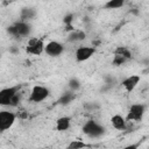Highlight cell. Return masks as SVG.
<instances>
[{
	"mask_svg": "<svg viewBox=\"0 0 149 149\" xmlns=\"http://www.w3.org/2000/svg\"><path fill=\"white\" fill-rule=\"evenodd\" d=\"M44 47H45V43L43 42L42 38L31 37L28 40V44L26 47V52L28 55L40 56L44 52Z\"/></svg>",
	"mask_w": 149,
	"mask_h": 149,
	"instance_id": "3",
	"label": "cell"
},
{
	"mask_svg": "<svg viewBox=\"0 0 149 149\" xmlns=\"http://www.w3.org/2000/svg\"><path fill=\"white\" fill-rule=\"evenodd\" d=\"M68 86H69V88H70L71 91L77 92V91L81 87V83H80V80H79L78 78L72 77V78L69 79V81H68Z\"/></svg>",
	"mask_w": 149,
	"mask_h": 149,
	"instance_id": "19",
	"label": "cell"
},
{
	"mask_svg": "<svg viewBox=\"0 0 149 149\" xmlns=\"http://www.w3.org/2000/svg\"><path fill=\"white\" fill-rule=\"evenodd\" d=\"M94 54H95V47H93V45H80L76 49L74 58L78 63H81V62H86L87 59H90Z\"/></svg>",
	"mask_w": 149,
	"mask_h": 149,
	"instance_id": "7",
	"label": "cell"
},
{
	"mask_svg": "<svg viewBox=\"0 0 149 149\" xmlns=\"http://www.w3.org/2000/svg\"><path fill=\"white\" fill-rule=\"evenodd\" d=\"M127 119L125 116H122L121 114H114L111 118V123L113 126L114 129L116 130H123L127 127Z\"/></svg>",
	"mask_w": 149,
	"mask_h": 149,
	"instance_id": "11",
	"label": "cell"
},
{
	"mask_svg": "<svg viewBox=\"0 0 149 149\" xmlns=\"http://www.w3.org/2000/svg\"><path fill=\"white\" fill-rule=\"evenodd\" d=\"M86 38V34L83 31V30H72L68 34V37H66V41L70 42V43H76V42H81Z\"/></svg>",
	"mask_w": 149,
	"mask_h": 149,
	"instance_id": "13",
	"label": "cell"
},
{
	"mask_svg": "<svg viewBox=\"0 0 149 149\" xmlns=\"http://www.w3.org/2000/svg\"><path fill=\"white\" fill-rule=\"evenodd\" d=\"M76 98L74 95V92L70 90V92H65L61 95V98L57 100V105H62V106H65V105H69L70 102H72V100Z\"/></svg>",
	"mask_w": 149,
	"mask_h": 149,
	"instance_id": "14",
	"label": "cell"
},
{
	"mask_svg": "<svg viewBox=\"0 0 149 149\" xmlns=\"http://www.w3.org/2000/svg\"><path fill=\"white\" fill-rule=\"evenodd\" d=\"M137 147H139V144H129V146H127L128 149H134V148H137Z\"/></svg>",
	"mask_w": 149,
	"mask_h": 149,
	"instance_id": "23",
	"label": "cell"
},
{
	"mask_svg": "<svg viewBox=\"0 0 149 149\" xmlns=\"http://www.w3.org/2000/svg\"><path fill=\"white\" fill-rule=\"evenodd\" d=\"M146 113V106L143 104H132L128 113H127V121H134V122H140L143 119V115Z\"/></svg>",
	"mask_w": 149,
	"mask_h": 149,
	"instance_id": "4",
	"label": "cell"
},
{
	"mask_svg": "<svg viewBox=\"0 0 149 149\" xmlns=\"http://www.w3.org/2000/svg\"><path fill=\"white\" fill-rule=\"evenodd\" d=\"M90 147H92V146L87 144V143H85L80 140H73L66 146L68 149H81V148H90Z\"/></svg>",
	"mask_w": 149,
	"mask_h": 149,
	"instance_id": "18",
	"label": "cell"
},
{
	"mask_svg": "<svg viewBox=\"0 0 149 149\" xmlns=\"http://www.w3.org/2000/svg\"><path fill=\"white\" fill-rule=\"evenodd\" d=\"M126 3V0H107L106 3L104 5V8L105 9H118V8H121L123 7Z\"/></svg>",
	"mask_w": 149,
	"mask_h": 149,
	"instance_id": "16",
	"label": "cell"
},
{
	"mask_svg": "<svg viewBox=\"0 0 149 149\" xmlns=\"http://www.w3.org/2000/svg\"><path fill=\"white\" fill-rule=\"evenodd\" d=\"M140 80H141V77H140L139 74H130V76H128L127 78H125V79L121 81V86H122L128 93H130V92H133V91L135 90V87L139 85Z\"/></svg>",
	"mask_w": 149,
	"mask_h": 149,
	"instance_id": "9",
	"label": "cell"
},
{
	"mask_svg": "<svg viewBox=\"0 0 149 149\" xmlns=\"http://www.w3.org/2000/svg\"><path fill=\"white\" fill-rule=\"evenodd\" d=\"M20 102V94L19 93H16L15 95H14V98L12 99V101H10V105L9 106H12V107H15V106H17V104Z\"/></svg>",
	"mask_w": 149,
	"mask_h": 149,
	"instance_id": "22",
	"label": "cell"
},
{
	"mask_svg": "<svg viewBox=\"0 0 149 149\" xmlns=\"http://www.w3.org/2000/svg\"><path fill=\"white\" fill-rule=\"evenodd\" d=\"M114 54L115 55H120V56H122V57H125L126 59H132V52H130V50L127 48V47H116V49L114 50Z\"/></svg>",
	"mask_w": 149,
	"mask_h": 149,
	"instance_id": "17",
	"label": "cell"
},
{
	"mask_svg": "<svg viewBox=\"0 0 149 149\" xmlns=\"http://www.w3.org/2000/svg\"><path fill=\"white\" fill-rule=\"evenodd\" d=\"M16 118H17L16 113H14L12 111L2 109L0 112V130L6 132L7 129H9L14 125Z\"/></svg>",
	"mask_w": 149,
	"mask_h": 149,
	"instance_id": "6",
	"label": "cell"
},
{
	"mask_svg": "<svg viewBox=\"0 0 149 149\" xmlns=\"http://www.w3.org/2000/svg\"><path fill=\"white\" fill-rule=\"evenodd\" d=\"M20 87H21L20 85H14V86H8V87L2 88L0 91V105L3 107L9 106L14 95L16 93H19Z\"/></svg>",
	"mask_w": 149,
	"mask_h": 149,
	"instance_id": "5",
	"label": "cell"
},
{
	"mask_svg": "<svg viewBox=\"0 0 149 149\" xmlns=\"http://www.w3.org/2000/svg\"><path fill=\"white\" fill-rule=\"evenodd\" d=\"M14 26L16 27V31H17V37H23V36H28L31 33V26L27 22V21H22L20 20L19 22H15Z\"/></svg>",
	"mask_w": 149,
	"mask_h": 149,
	"instance_id": "10",
	"label": "cell"
},
{
	"mask_svg": "<svg viewBox=\"0 0 149 149\" xmlns=\"http://www.w3.org/2000/svg\"><path fill=\"white\" fill-rule=\"evenodd\" d=\"M71 118L68 116V115H64V116H61L56 120V130L58 132H65L70 128L71 126Z\"/></svg>",
	"mask_w": 149,
	"mask_h": 149,
	"instance_id": "12",
	"label": "cell"
},
{
	"mask_svg": "<svg viewBox=\"0 0 149 149\" xmlns=\"http://www.w3.org/2000/svg\"><path fill=\"white\" fill-rule=\"evenodd\" d=\"M72 21H73V14H72V13L66 14V15L64 16V19H63V22H64V24H65V29L69 30V31L74 30V28H73V26H72Z\"/></svg>",
	"mask_w": 149,
	"mask_h": 149,
	"instance_id": "20",
	"label": "cell"
},
{
	"mask_svg": "<svg viewBox=\"0 0 149 149\" xmlns=\"http://www.w3.org/2000/svg\"><path fill=\"white\" fill-rule=\"evenodd\" d=\"M63 51L64 45L58 41H49L48 43H45L44 52L50 57H58L63 54Z\"/></svg>",
	"mask_w": 149,
	"mask_h": 149,
	"instance_id": "8",
	"label": "cell"
},
{
	"mask_svg": "<svg viewBox=\"0 0 149 149\" xmlns=\"http://www.w3.org/2000/svg\"><path fill=\"white\" fill-rule=\"evenodd\" d=\"M50 94V91L47 86L43 85H35L31 87L30 93H29V101L33 104H40L44 101Z\"/></svg>",
	"mask_w": 149,
	"mask_h": 149,
	"instance_id": "1",
	"label": "cell"
},
{
	"mask_svg": "<svg viewBox=\"0 0 149 149\" xmlns=\"http://www.w3.org/2000/svg\"><path fill=\"white\" fill-rule=\"evenodd\" d=\"M83 133L90 137H100L105 133L104 126H101L99 122H97L93 119L87 120L83 126Z\"/></svg>",
	"mask_w": 149,
	"mask_h": 149,
	"instance_id": "2",
	"label": "cell"
},
{
	"mask_svg": "<svg viewBox=\"0 0 149 149\" xmlns=\"http://www.w3.org/2000/svg\"><path fill=\"white\" fill-rule=\"evenodd\" d=\"M35 15H36V10L31 7H24L21 9V13H20V17L22 21L31 20L35 17Z\"/></svg>",
	"mask_w": 149,
	"mask_h": 149,
	"instance_id": "15",
	"label": "cell"
},
{
	"mask_svg": "<svg viewBox=\"0 0 149 149\" xmlns=\"http://www.w3.org/2000/svg\"><path fill=\"white\" fill-rule=\"evenodd\" d=\"M127 61H128V59H126L125 57H122V56H120V55H115V54H114V57H113V59H112V64H113V65H115V66H120V65L125 64Z\"/></svg>",
	"mask_w": 149,
	"mask_h": 149,
	"instance_id": "21",
	"label": "cell"
}]
</instances>
